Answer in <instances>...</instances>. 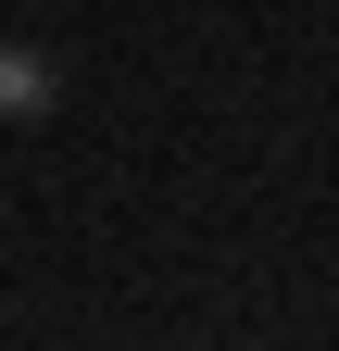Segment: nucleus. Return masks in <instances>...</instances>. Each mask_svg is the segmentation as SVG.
I'll return each mask as SVG.
<instances>
[{"instance_id": "obj_1", "label": "nucleus", "mask_w": 339, "mask_h": 351, "mask_svg": "<svg viewBox=\"0 0 339 351\" xmlns=\"http://www.w3.org/2000/svg\"><path fill=\"white\" fill-rule=\"evenodd\" d=\"M51 101H63V63H38L25 38H0V113H13V125H38Z\"/></svg>"}]
</instances>
